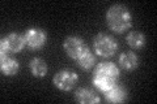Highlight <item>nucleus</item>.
I'll list each match as a JSON object with an SVG mask.
<instances>
[{
    "instance_id": "f257e3e1",
    "label": "nucleus",
    "mask_w": 157,
    "mask_h": 104,
    "mask_svg": "<svg viewBox=\"0 0 157 104\" xmlns=\"http://www.w3.org/2000/svg\"><path fill=\"white\" fill-rule=\"evenodd\" d=\"M119 76V68L114 63L102 61L97 64L92 73V83L97 90H100L101 92H106L118 83Z\"/></svg>"
},
{
    "instance_id": "f03ea898",
    "label": "nucleus",
    "mask_w": 157,
    "mask_h": 104,
    "mask_svg": "<svg viewBox=\"0 0 157 104\" xmlns=\"http://www.w3.org/2000/svg\"><path fill=\"white\" fill-rule=\"evenodd\" d=\"M106 22L111 31L122 34L132 26V14L123 4H114L106 12Z\"/></svg>"
},
{
    "instance_id": "7ed1b4c3",
    "label": "nucleus",
    "mask_w": 157,
    "mask_h": 104,
    "mask_svg": "<svg viewBox=\"0 0 157 104\" xmlns=\"http://www.w3.org/2000/svg\"><path fill=\"white\" fill-rule=\"evenodd\" d=\"M93 49L101 57H111L118 51V43L109 34L100 33L93 39Z\"/></svg>"
},
{
    "instance_id": "20e7f679",
    "label": "nucleus",
    "mask_w": 157,
    "mask_h": 104,
    "mask_svg": "<svg viewBox=\"0 0 157 104\" xmlns=\"http://www.w3.org/2000/svg\"><path fill=\"white\" fill-rule=\"evenodd\" d=\"M25 47V39L24 35L17 33H9L7 37H4L0 42V51H2V57L7 56V53H17L22 51Z\"/></svg>"
},
{
    "instance_id": "39448f33",
    "label": "nucleus",
    "mask_w": 157,
    "mask_h": 104,
    "mask_svg": "<svg viewBox=\"0 0 157 104\" xmlns=\"http://www.w3.org/2000/svg\"><path fill=\"white\" fill-rule=\"evenodd\" d=\"M77 81H78V76L71 69H62L52 78L54 85L60 91H71L76 86Z\"/></svg>"
},
{
    "instance_id": "423d86ee",
    "label": "nucleus",
    "mask_w": 157,
    "mask_h": 104,
    "mask_svg": "<svg viewBox=\"0 0 157 104\" xmlns=\"http://www.w3.org/2000/svg\"><path fill=\"white\" fill-rule=\"evenodd\" d=\"M63 48H64L66 53L72 59V60H77V59L88 49L84 39L80 38V37H76V35L67 37L64 39V42H63Z\"/></svg>"
},
{
    "instance_id": "0eeeda50",
    "label": "nucleus",
    "mask_w": 157,
    "mask_h": 104,
    "mask_svg": "<svg viewBox=\"0 0 157 104\" xmlns=\"http://www.w3.org/2000/svg\"><path fill=\"white\" fill-rule=\"evenodd\" d=\"M24 39H25V46L36 51V49H41L45 46L47 35L45 30L41 27H30L24 34Z\"/></svg>"
},
{
    "instance_id": "6e6552de",
    "label": "nucleus",
    "mask_w": 157,
    "mask_h": 104,
    "mask_svg": "<svg viewBox=\"0 0 157 104\" xmlns=\"http://www.w3.org/2000/svg\"><path fill=\"white\" fill-rule=\"evenodd\" d=\"M75 99L76 102L81 104H96L100 103V96L97 95L96 91H93L92 88L81 87L75 92Z\"/></svg>"
},
{
    "instance_id": "1a4fd4ad",
    "label": "nucleus",
    "mask_w": 157,
    "mask_h": 104,
    "mask_svg": "<svg viewBox=\"0 0 157 104\" xmlns=\"http://www.w3.org/2000/svg\"><path fill=\"white\" fill-rule=\"evenodd\" d=\"M105 94V99L107 103H123L127 100V91L123 86L117 85L110 88L109 91L104 92Z\"/></svg>"
},
{
    "instance_id": "9d476101",
    "label": "nucleus",
    "mask_w": 157,
    "mask_h": 104,
    "mask_svg": "<svg viewBox=\"0 0 157 104\" xmlns=\"http://www.w3.org/2000/svg\"><path fill=\"white\" fill-rule=\"evenodd\" d=\"M0 69L4 76H16L20 70V63L17 60H14L12 57L4 56L2 57V63H0Z\"/></svg>"
},
{
    "instance_id": "9b49d317",
    "label": "nucleus",
    "mask_w": 157,
    "mask_h": 104,
    "mask_svg": "<svg viewBox=\"0 0 157 104\" xmlns=\"http://www.w3.org/2000/svg\"><path fill=\"white\" fill-rule=\"evenodd\" d=\"M29 70L33 77L42 78L47 74V64L41 57H33L29 63Z\"/></svg>"
},
{
    "instance_id": "f8f14e48",
    "label": "nucleus",
    "mask_w": 157,
    "mask_h": 104,
    "mask_svg": "<svg viewBox=\"0 0 157 104\" xmlns=\"http://www.w3.org/2000/svg\"><path fill=\"white\" fill-rule=\"evenodd\" d=\"M119 64L122 69H124L127 72H131L137 68L139 60H137V56L134 52H123L119 57Z\"/></svg>"
},
{
    "instance_id": "ddd939ff",
    "label": "nucleus",
    "mask_w": 157,
    "mask_h": 104,
    "mask_svg": "<svg viewBox=\"0 0 157 104\" xmlns=\"http://www.w3.org/2000/svg\"><path fill=\"white\" fill-rule=\"evenodd\" d=\"M126 41L127 44L134 49L143 48L145 46V35L141 31H130L126 37Z\"/></svg>"
},
{
    "instance_id": "4468645a",
    "label": "nucleus",
    "mask_w": 157,
    "mask_h": 104,
    "mask_svg": "<svg viewBox=\"0 0 157 104\" xmlns=\"http://www.w3.org/2000/svg\"><path fill=\"white\" fill-rule=\"evenodd\" d=\"M76 61H77L78 66H80L81 69H84V70H89V69H92L93 66L96 65V56H94V53H93L92 51L86 49V51L82 53V55L78 57Z\"/></svg>"
}]
</instances>
